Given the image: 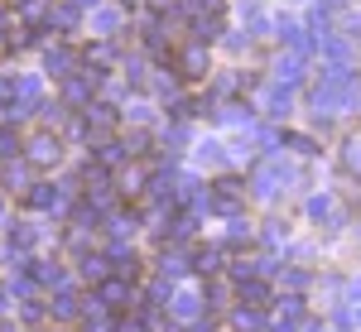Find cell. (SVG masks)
<instances>
[{
	"label": "cell",
	"instance_id": "obj_1",
	"mask_svg": "<svg viewBox=\"0 0 361 332\" xmlns=\"http://www.w3.org/2000/svg\"><path fill=\"white\" fill-rule=\"evenodd\" d=\"M308 106H313L318 130H333L337 116L361 111V73L357 68H318V78L308 87Z\"/></svg>",
	"mask_w": 361,
	"mask_h": 332
},
{
	"label": "cell",
	"instance_id": "obj_2",
	"mask_svg": "<svg viewBox=\"0 0 361 332\" xmlns=\"http://www.w3.org/2000/svg\"><path fill=\"white\" fill-rule=\"evenodd\" d=\"M299 178H304V168H294V159L265 154V164H255V173H250V197L255 202H279V193H289Z\"/></svg>",
	"mask_w": 361,
	"mask_h": 332
},
{
	"label": "cell",
	"instance_id": "obj_3",
	"mask_svg": "<svg viewBox=\"0 0 361 332\" xmlns=\"http://www.w3.org/2000/svg\"><path fill=\"white\" fill-rule=\"evenodd\" d=\"M173 73L178 82H212V49L207 44H178L173 49Z\"/></svg>",
	"mask_w": 361,
	"mask_h": 332
},
{
	"label": "cell",
	"instance_id": "obj_4",
	"mask_svg": "<svg viewBox=\"0 0 361 332\" xmlns=\"http://www.w3.org/2000/svg\"><path fill=\"white\" fill-rule=\"evenodd\" d=\"M92 299L102 304V313H111V318H121V313L140 308L135 284H130V279H121V275H106L102 284H97V289H92Z\"/></svg>",
	"mask_w": 361,
	"mask_h": 332
},
{
	"label": "cell",
	"instance_id": "obj_5",
	"mask_svg": "<svg viewBox=\"0 0 361 332\" xmlns=\"http://www.w3.org/2000/svg\"><path fill=\"white\" fill-rule=\"evenodd\" d=\"M39 246H44V226H34V221H10V226H5V255H10L15 270H25L29 255Z\"/></svg>",
	"mask_w": 361,
	"mask_h": 332
},
{
	"label": "cell",
	"instance_id": "obj_6",
	"mask_svg": "<svg viewBox=\"0 0 361 332\" xmlns=\"http://www.w3.org/2000/svg\"><path fill=\"white\" fill-rule=\"evenodd\" d=\"M255 111H260L270 125H284V121L299 111V92H294V87H279V82H265V87H260V102H255Z\"/></svg>",
	"mask_w": 361,
	"mask_h": 332
},
{
	"label": "cell",
	"instance_id": "obj_7",
	"mask_svg": "<svg viewBox=\"0 0 361 332\" xmlns=\"http://www.w3.org/2000/svg\"><path fill=\"white\" fill-rule=\"evenodd\" d=\"M73 73H82V54H78L68 39H58V44H44V78H54V82H68Z\"/></svg>",
	"mask_w": 361,
	"mask_h": 332
},
{
	"label": "cell",
	"instance_id": "obj_8",
	"mask_svg": "<svg viewBox=\"0 0 361 332\" xmlns=\"http://www.w3.org/2000/svg\"><path fill=\"white\" fill-rule=\"evenodd\" d=\"M126 29V10L116 5V0H102V5H92L87 10V34L92 39H106V44H116V34Z\"/></svg>",
	"mask_w": 361,
	"mask_h": 332
},
{
	"label": "cell",
	"instance_id": "obj_9",
	"mask_svg": "<svg viewBox=\"0 0 361 332\" xmlns=\"http://www.w3.org/2000/svg\"><path fill=\"white\" fill-rule=\"evenodd\" d=\"M212 217H246V183H236V178H217L212 183Z\"/></svg>",
	"mask_w": 361,
	"mask_h": 332
},
{
	"label": "cell",
	"instance_id": "obj_10",
	"mask_svg": "<svg viewBox=\"0 0 361 332\" xmlns=\"http://www.w3.org/2000/svg\"><path fill=\"white\" fill-rule=\"evenodd\" d=\"M275 39H279V49H284V54H299V58L318 54V39H313L294 15H279V20H275Z\"/></svg>",
	"mask_w": 361,
	"mask_h": 332
},
{
	"label": "cell",
	"instance_id": "obj_11",
	"mask_svg": "<svg viewBox=\"0 0 361 332\" xmlns=\"http://www.w3.org/2000/svg\"><path fill=\"white\" fill-rule=\"evenodd\" d=\"M202 313H207V304H202V289H193V284H178V289H173V299H169V323L188 328V323H197Z\"/></svg>",
	"mask_w": 361,
	"mask_h": 332
},
{
	"label": "cell",
	"instance_id": "obj_12",
	"mask_svg": "<svg viewBox=\"0 0 361 332\" xmlns=\"http://www.w3.org/2000/svg\"><path fill=\"white\" fill-rule=\"evenodd\" d=\"M304 313H308L304 294H279L275 313H270V332H304Z\"/></svg>",
	"mask_w": 361,
	"mask_h": 332
},
{
	"label": "cell",
	"instance_id": "obj_13",
	"mask_svg": "<svg viewBox=\"0 0 361 332\" xmlns=\"http://www.w3.org/2000/svg\"><path fill=\"white\" fill-rule=\"evenodd\" d=\"M25 164L29 168H58L63 164V140L54 130H39V135L25 145Z\"/></svg>",
	"mask_w": 361,
	"mask_h": 332
},
{
	"label": "cell",
	"instance_id": "obj_14",
	"mask_svg": "<svg viewBox=\"0 0 361 332\" xmlns=\"http://www.w3.org/2000/svg\"><path fill=\"white\" fill-rule=\"evenodd\" d=\"M304 217L313 221V226H328V231H342L347 221H342V212H337V197L333 188H318V193H308L304 202Z\"/></svg>",
	"mask_w": 361,
	"mask_h": 332
},
{
	"label": "cell",
	"instance_id": "obj_15",
	"mask_svg": "<svg viewBox=\"0 0 361 332\" xmlns=\"http://www.w3.org/2000/svg\"><path fill=\"white\" fill-rule=\"evenodd\" d=\"M188 270H193V250H188V246H164V250H159V260H154V275L169 279V284H178Z\"/></svg>",
	"mask_w": 361,
	"mask_h": 332
},
{
	"label": "cell",
	"instance_id": "obj_16",
	"mask_svg": "<svg viewBox=\"0 0 361 332\" xmlns=\"http://www.w3.org/2000/svg\"><path fill=\"white\" fill-rule=\"evenodd\" d=\"M44 304H49V318H54V323H73V318H82V313H87V299L73 289V284H68V289H54Z\"/></svg>",
	"mask_w": 361,
	"mask_h": 332
},
{
	"label": "cell",
	"instance_id": "obj_17",
	"mask_svg": "<svg viewBox=\"0 0 361 332\" xmlns=\"http://www.w3.org/2000/svg\"><path fill=\"white\" fill-rule=\"evenodd\" d=\"M102 255H106V265H111V275L130 279V284L140 279V250L130 246V241H111V246L102 250Z\"/></svg>",
	"mask_w": 361,
	"mask_h": 332
},
{
	"label": "cell",
	"instance_id": "obj_18",
	"mask_svg": "<svg viewBox=\"0 0 361 332\" xmlns=\"http://www.w3.org/2000/svg\"><path fill=\"white\" fill-rule=\"evenodd\" d=\"M49 29L78 34V29H87V10H78L73 0H49Z\"/></svg>",
	"mask_w": 361,
	"mask_h": 332
},
{
	"label": "cell",
	"instance_id": "obj_19",
	"mask_svg": "<svg viewBox=\"0 0 361 332\" xmlns=\"http://www.w3.org/2000/svg\"><path fill=\"white\" fill-rule=\"evenodd\" d=\"M193 159L197 168H231V145H222L217 135H202L193 140Z\"/></svg>",
	"mask_w": 361,
	"mask_h": 332
},
{
	"label": "cell",
	"instance_id": "obj_20",
	"mask_svg": "<svg viewBox=\"0 0 361 332\" xmlns=\"http://www.w3.org/2000/svg\"><path fill=\"white\" fill-rule=\"evenodd\" d=\"M318 58H323V68H352V39L347 34H323L318 39Z\"/></svg>",
	"mask_w": 361,
	"mask_h": 332
},
{
	"label": "cell",
	"instance_id": "obj_21",
	"mask_svg": "<svg viewBox=\"0 0 361 332\" xmlns=\"http://www.w3.org/2000/svg\"><path fill=\"white\" fill-rule=\"evenodd\" d=\"M226 323H231V332H270V308L231 304L226 308Z\"/></svg>",
	"mask_w": 361,
	"mask_h": 332
},
{
	"label": "cell",
	"instance_id": "obj_22",
	"mask_svg": "<svg viewBox=\"0 0 361 332\" xmlns=\"http://www.w3.org/2000/svg\"><path fill=\"white\" fill-rule=\"evenodd\" d=\"M304 78H308V58H299V54H279L270 63V82H279V87H299Z\"/></svg>",
	"mask_w": 361,
	"mask_h": 332
},
{
	"label": "cell",
	"instance_id": "obj_23",
	"mask_svg": "<svg viewBox=\"0 0 361 332\" xmlns=\"http://www.w3.org/2000/svg\"><path fill=\"white\" fill-rule=\"evenodd\" d=\"M29 275H34V284H39V289H49V294L73 284L68 265H58V260H29Z\"/></svg>",
	"mask_w": 361,
	"mask_h": 332
},
{
	"label": "cell",
	"instance_id": "obj_24",
	"mask_svg": "<svg viewBox=\"0 0 361 332\" xmlns=\"http://www.w3.org/2000/svg\"><path fill=\"white\" fill-rule=\"evenodd\" d=\"M212 121L231 125V130H255V106L250 102H222V106L212 111Z\"/></svg>",
	"mask_w": 361,
	"mask_h": 332
},
{
	"label": "cell",
	"instance_id": "obj_25",
	"mask_svg": "<svg viewBox=\"0 0 361 332\" xmlns=\"http://www.w3.org/2000/svg\"><path fill=\"white\" fill-rule=\"evenodd\" d=\"M92 164L97 168H106V173H111V168H126L130 164V149H126V140H102V145H92Z\"/></svg>",
	"mask_w": 361,
	"mask_h": 332
},
{
	"label": "cell",
	"instance_id": "obj_26",
	"mask_svg": "<svg viewBox=\"0 0 361 332\" xmlns=\"http://www.w3.org/2000/svg\"><path fill=\"white\" fill-rule=\"evenodd\" d=\"M236 20H241V29H246L250 39L255 34H275V20L260 10V0H236Z\"/></svg>",
	"mask_w": 361,
	"mask_h": 332
},
{
	"label": "cell",
	"instance_id": "obj_27",
	"mask_svg": "<svg viewBox=\"0 0 361 332\" xmlns=\"http://www.w3.org/2000/svg\"><path fill=\"white\" fill-rule=\"evenodd\" d=\"M183 145H193V130H188V121H164V125H159V149H164L169 159H173V154H183Z\"/></svg>",
	"mask_w": 361,
	"mask_h": 332
},
{
	"label": "cell",
	"instance_id": "obj_28",
	"mask_svg": "<svg viewBox=\"0 0 361 332\" xmlns=\"http://www.w3.org/2000/svg\"><path fill=\"white\" fill-rule=\"evenodd\" d=\"M140 212H126V207H116L111 217H106V226H102V231H106V236H111V241H135V231H140Z\"/></svg>",
	"mask_w": 361,
	"mask_h": 332
},
{
	"label": "cell",
	"instance_id": "obj_29",
	"mask_svg": "<svg viewBox=\"0 0 361 332\" xmlns=\"http://www.w3.org/2000/svg\"><path fill=\"white\" fill-rule=\"evenodd\" d=\"M250 241H255V221H250V217H231L217 246H222V250H241V246H250Z\"/></svg>",
	"mask_w": 361,
	"mask_h": 332
},
{
	"label": "cell",
	"instance_id": "obj_30",
	"mask_svg": "<svg viewBox=\"0 0 361 332\" xmlns=\"http://www.w3.org/2000/svg\"><path fill=\"white\" fill-rule=\"evenodd\" d=\"M149 92H154L159 102H169V106H173V102L183 97V82H178V73H169V68H154V73H149Z\"/></svg>",
	"mask_w": 361,
	"mask_h": 332
},
{
	"label": "cell",
	"instance_id": "obj_31",
	"mask_svg": "<svg viewBox=\"0 0 361 332\" xmlns=\"http://www.w3.org/2000/svg\"><path fill=\"white\" fill-rule=\"evenodd\" d=\"M173 289H178V284H169V279H149V289H145V294H140V308H145V313H159V308H164L169 313V299H173Z\"/></svg>",
	"mask_w": 361,
	"mask_h": 332
},
{
	"label": "cell",
	"instance_id": "obj_32",
	"mask_svg": "<svg viewBox=\"0 0 361 332\" xmlns=\"http://www.w3.org/2000/svg\"><path fill=\"white\" fill-rule=\"evenodd\" d=\"M222 246H193V270L202 279H212V275H226V265H222Z\"/></svg>",
	"mask_w": 361,
	"mask_h": 332
},
{
	"label": "cell",
	"instance_id": "obj_33",
	"mask_svg": "<svg viewBox=\"0 0 361 332\" xmlns=\"http://www.w3.org/2000/svg\"><path fill=\"white\" fill-rule=\"evenodd\" d=\"M106 275H111V265H106V255H102V250H87V255H78V279H87V284H102Z\"/></svg>",
	"mask_w": 361,
	"mask_h": 332
},
{
	"label": "cell",
	"instance_id": "obj_34",
	"mask_svg": "<svg viewBox=\"0 0 361 332\" xmlns=\"http://www.w3.org/2000/svg\"><path fill=\"white\" fill-rule=\"evenodd\" d=\"M236 304L270 308V304H275V299H270V284H265V279H246V284H236Z\"/></svg>",
	"mask_w": 361,
	"mask_h": 332
},
{
	"label": "cell",
	"instance_id": "obj_35",
	"mask_svg": "<svg viewBox=\"0 0 361 332\" xmlns=\"http://www.w3.org/2000/svg\"><path fill=\"white\" fill-rule=\"evenodd\" d=\"M279 145L294 149L299 159H318V154H323V145H318L313 135H304V130H279Z\"/></svg>",
	"mask_w": 361,
	"mask_h": 332
},
{
	"label": "cell",
	"instance_id": "obj_36",
	"mask_svg": "<svg viewBox=\"0 0 361 332\" xmlns=\"http://www.w3.org/2000/svg\"><path fill=\"white\" fill-rule=\"evenodd\" d=\"M279 284H284V294H304V289H313V275H308V265H284Z\"/></svg>",
	"mask_w": 361,
	"mask_h": 332
},
{
	"label": "cell",
	"instance_id": "obj_37",
	"mask_svg": "<svg viewBox=\"0 0 361 332\" xmlns=\"http://www.w3.org/2000/svg\"><path fill=\"white\" fill-rule=\"evenodd\" d=\"M0 159L5 164H15V159H25V140L15 125H0Z\"/></svg>",
	"mask_w": 361,
	"mask_h": 332
},
{
	"label": "cell",
	"instance_id": "obj_38",
	"mask_svg": "<svg viewBox=\"0 0 361 332\" xmlns=\"http://www.w3.org/2000/svg\"><path fill=\"white\" fill-rule=\"evenodd\" d=\"M255 236H260V246H265V250H279V246H289V226H284L279 217H270L265 226H260V231H255Z\"/></svg>",
	"mask_w": 361,
	"mask_h": 332
},
{
	"label": "cell",
	"instance_id": "obj_39",
	"mask_svg": "<svg viewBox=\"0 0 361 332\" xmlns=\"http://www.w3.org/2000/svg\"><path fill=\"white\" fill-rule=\"evenodd\" d=\"M226 294H231V279H222V275L202 279V304L207 308H226Z\"/></svg>",
	"mask_w": 361,
	"mask_h": 332
},
{
	"label": "cell",
	"instance_id": "obj_40",
	"mask_svg": "<svg viewBox=\"0 0 361 332\" xmlns=\"http://www.w3.org/2000/svg\"><path fill=\"white\" fill-rule=\"evenodd\" d=\"M116 332H154V313L130 308V313H121V318H116Z\"/></svg>",
	"mask_w": 361,
	"mask_h": 332
},
{
	"label": "cell",
	"instance_id": "obj_41",
	"mask_svg": "<svg viewBox=\"0 0 361 332\" xmlns=\"http://www.w3.org/2000/svg\"><path fill=\"white\" fill-rule=\"evenodd\" d=\"M342 168H347L352 178H361V135L342 140Z\"/></svg>",
	"mask_w": 361,
	"mask_h": 332
},
{
	"label": "cell",
	"instance_id": "obj_42",
	"mask_svg": "<svg viewBox=\"0 0 361 332\" xmlns=\"http://www.w3.org/2000/svg\"><path fill=\"white\" fill-rule=\"evenodd\" d=\"M121 121L126 125H154V106L149 102H130V106L121 111Z\"/></svg>",
	"mask_w": 361,
	"mask_h": 332
},
{
	"label": "cell",
	"instance_id": "obj_43",
	"mask_svg": "<svg viewBox=\"0 0 361 332\" xmlns=\"http://www.w3.org/2000/svg\"><path fill=\"white\" fill-rule=\"evenodd\" d=\"M342 284H347V279H337V275L313 279V294H318V299H328V304H342Z\"/></svg>",
	"mask_w": 361,
	"mask_h": 332
},
{
	"label": "cell",
	"instance_id": "obj_44",
	"mask_svg": "<svg viewBox=\"0 0 361 332\" xmlns=\"http://www.w3.org/2000/svg\"><path fill=\"white\" fill-rule=\"evenodd\" d=\"M39 116H44V125H63V121H73V111L63 106V102H44Z\"/></svg>",
	"mask_w": 361,
	"mask_h": 332
},
{
	"label": "cell",
	"instance_id": "obj_45",
	"mask_svg": "<svg viewBox=\"0 0 361 332\" xmlns=\"http://www.w3.org/2000/svg\"><path fill=\"white\" fill-rule=\"evenodd\" d=\"M222 44L231 49V54H246V49H250V34H246V29H226Z\"/></svg>",
	"mask_w": 361,
	"mask_h": 332
},
{
	"label": "cell",
	"instance_id": "obj_46",
	"mask_svg": "<svg viewBox=\"0 0 361 332\" xmlns=\"http://www.w3.org/2000/svg\"><path fill=\"white\" fill-rule=\"evenodd\" d=\"M15 82H20V78L0 73V111H5V106H15Z\"/></svg>",
	"mask_w": 361,
	"mask_h": 332
},
{
	"label": "cell",
	"instance_id": "obj_47",
	"mask_svg": "<svg viewBox=\"0 0 361 332\" xmlns=\"http://www.w3.org/2000/svg\"><path fill=\"white\" fill-rule=\"evenodd\" d=\"M342 304H361V275H347V284H342Z\"/></svg>",
	"mask_w": 361,
	"mask_h": 332
},
{
	"label": "cell",
	"instance_id": "obj_48",
	"mask_svg": "<svg viewBox=\"0 0 361 332\" xmlns=\"http://www.w3.org/2000/svg\"><path fill=\"white\" fill-rule=\"evenodd\" d=\"M5 5H10V10H20V15H25V10H34V5H44V0H5Z\"/></svg>",
	"mask_w": 361,
	"mask_h": 332
},
{
	"label": "cell",
	"instance_id": "obj_49",
	"mask_svg": "<svg viewBox=\"0 0 361 332\" xmlns=\"http://www.w3.org/2000/svg\"><path fill=\"white\" fill-rule=\"evenodd\" d=\"M352 332H361V304H352Z\"/></svg>",
	"mask_w": 361,
	"mask_h": 332
},
{
	"label": "cell",
	"instance_id": "obj_50",
	"mask_svg": "<svg viewBox=\"0 0 361 332\" xmlns=\"http://www.w3.org/2000/svg\"><path fill=\"white\" fill-rule=\"evenodd\" d=\"M304 332H337V328H328V323H304Z\"/></svg>",
	"mask_w": 361,
	"mask_h": 332
},
{
	"label": "cell",
	"instance_id": "obj_51",
	"mask_svg": "<svg viewBox=\"0 0 361 332\" xmlns=\"http://www.w3.org/2000/svg\"><path fill=\"white\" fill-rule=\"evenodd\" d=\"M5 308H10V289H0V318H5Z\"/></svg>",
	"mask_w": 361,
	"mask_h": 332
},
{
	"label": "cell",
	"instance_id": "obj_52",
	"mask_svg": "<svg viewBox=\"0 0 361 332\" xmlns=\"http://www.w3.org/2000/svg\"><path fill=\"white\" fill-rule=\"evenodd\" d=\"M73 5H78V10H92V5H102V0H73Z\"/></svg>",
	"mask_w": 361,
	"mask_h": 332
},
{
	"label": "cell",
	"instance_id": "obj_53",
	"mask_svg": "<svg viewBox=\"0 0 361 332\" xmlns=\"http://www.w3.org/2000/svg\"><path fill=\"white\" fill-rule=\"evenodd\" d=\"M116 5H121V10H135V5H140V0H116Z\"/></svg>",
	"mask_w": 361,
	"mask_h": 332
},
{
	"label": "cell",
	"instance_id": "obj_54",
	"mask_svg": "<svg viewBox=\"0 0 361 332\" xmlns=\"http://www.w3.org/2000/svg\"><path fill=\"white\" fill-rule=\"evenodd\" d=\"M0 332H10V328H0Z\"/></svg>",
	"mask_w": 361,
	"mask_h": 332
}]
</instances>
